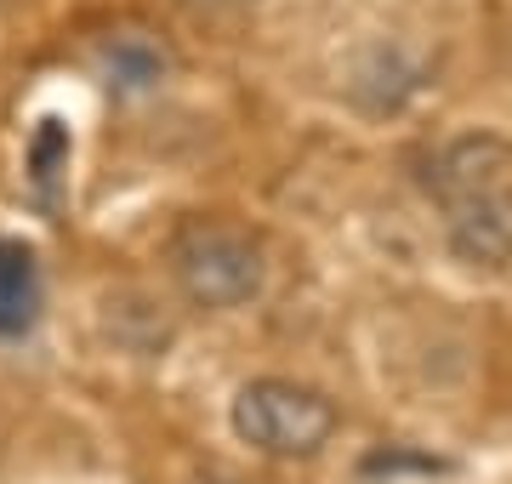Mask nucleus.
Returning <instances> with one entry per match:
<instances>
[{
	"label": "nucleus",
	"mask_w": 512,
	"mask_h": 484,
	"mask_svg": "<svg viewBox=\"0 0 512 484\" xmlns=\"http://www.w3.org/2000/svg\"><path fill=\"white\" fill-rule=\"evenodd\" d=\"M427 194L439 200L450 245L467 262H512V143L473 131L427 160Z\"/></svg>",
	"instance_id": "f257e3e1"
},
{
	"label": "nucleus",
	"mask_w": 512,
	"mask_h": 484,
	"mask_svg": "<svg viewBox=\"0 0 512 484\" xmlns=\"http://www.w3.org/2000/svg\"><path fill=\"white\" fill-rule=\"evenodd\" d=\"M234 433L262 456L296 462V456H319L336 433V405L319 388L285 382V376H262L245 382L234 399Z\"/></svg>",
	"instance_id": "f03ea898"
},
{
	"label": "nucleus",
	"mask_w": 512,
	"mask_h": 484,
	"mask_svg": "<svg viewBox=\"0 0 512 484\" xmlns=\"http://www.w3.org/2000/svg\"><path fill=\"white\" fill-rule=\"evenodd\" d=\"M171 274L194 308H245L262 291V251L251 234L194 217L171 240Z\"/></svg>",
	"instance_id": "7ed1b4c3"
},
{
	"label": "nucleus",
	"mask_w": 512,
	"mask_h": 484,
	"mask_svg": "<svg viewBox=\"0 0 512 484\" xmlns=\"http://www.w3.org/2000/svg\"><path fill=\"white\" fill-rule=\"evenodd\" d=\"M92 69L109 92L137 97V92H154L171 75V52L148 29H109V35L92 40Z\"/></svg>",
	"instance_id": "20e7f679"
},
{
	"label": "nucleus",
	"mask_w": 512,
	"mask_h": 484,
	"mask_svg": "<svg viewBox=\"0 0 512 484\" xmlns=\"http://www.w3.org/2000/svg\"><path fill=\"white\" fill-rule=\"evenodd\" d=\"M40 325V274L29 245L0 240V342H23Z\"/></svg>",
	"instance_id": "39448f33"
},
{
	"label": "nucleus",
	"mask_w": 512,
	"mask_h": 484,
	"mask_svg": "<svg viewBox=\"0 0 512 484\" xmlns=\"http://www.w3.org/2000/svg\"><path fill=\"white\" fill-rule=\"evenodd\" d=\"M410 92H421V63H410L399 46H382V52L359 69V80H353V97H359L365 109H376V114L399 109Z\"/></svg>",
	"instance_id": "423d86ee"
},
{
	"label": "nucleus",
	"mask_w": 512,
	"mask_h": 484,
	"mask_svg": "<svg viewBox=\"0 0 512 484\" xmlns=\"http://www.w3.org/2000/svg\"><path fill=\"white\" fill-rule=\"evenodd\" d=\"M63 166H69V126H63V120H40L35 137H29V183H35L46 200H57Z\"/></svg>",
	"instance_id": "0eeeda50"
},
{
	"label": "nucleus",
	"mask_w": 512,
	"mask_h": 484,
	"mask_svg": "<svg viewBox=\"0 0 512 484\" xmlns=\"http://www.w3.org/2000/svg\"><path fill=\"white\" fill-rule=\"evenodd\" d=\"M188 12H194V18H211V23H222V18H245V12H251L256 0H183Z\"/></svg>",
	"instance_id": "6e6552de"
},
{
	"label": "nucleus",
	"mask_w": 512,
	"mask_h": 484,
	"mask_svg": "<svg viewBox=\"0 0 512 484\" xmlns=\"http://www.w3.org/2000/svg\"><path fill=\"white\" fill-rule=\"evenodd\" d=\"M194 484H234V479H194Z\"/></svg>",
	"instance_id": "1a4fd4ad"
}]
</instances>
